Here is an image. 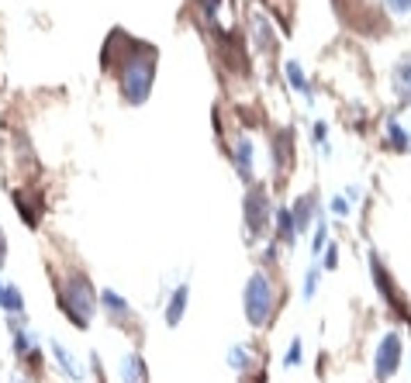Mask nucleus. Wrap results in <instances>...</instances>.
<instances>
[{"label": "nucleus", "instance_id": "cd10ccee", "mask_svg": "<svg viewBox=\"0 0 411 383\" xmlns=\"http://www.w3.org/2000/svg\"><path fill=\"white\" fill-rule=\"evenodd\" d=\"M384 7H387V14H394V17H408L411 14V0H384Z\"/></svg>", "mask_w": 411, "mask_h": 383}, {"label": "nucleus", "instance_id": "20e7f679", "mask_svg": "<svg viewBox=\"0 0 411 383\" xmlns=\"http://www.w3.org/2000/svg\"><path fill=\"white\" fill-rule=\"evenodd\" d=\"M273 225V197L263 184H249L245 197H242V228H245V242L249 245H259L263 235L270 231Z\"/></svg>", "mask_w": 411, "mask_h": 383}, {"label": "nucleus", "instance_id": "a878e982", "mask_svg": "<svg viewBox=\"0 0 411 383\" xmlns=\"http://www.w3.org/2000/svg\"><path fill=\"white\" fill-rule=\"evenodd\" d=\"M328 245V228H325V221L318 218V225H314V238H311V252H318L321 256V249Z\"/></svg>", "mask_w": 411, "mask_h": 383}, {"label": "nucleus", "instance_id": "5701e85b", "mask_svg": "<svg viewBox=\"0 0 411 383\" xmlns=\"http://www.w3.org/2000/svg\"><path fill=\"white\" fill-rule=\"evenodd\" d=\"M311 142L321 145L325 156H332V145H328V124H325V121H314V124H311Z\"/></svg>", "mask_w": 411, "mask_h": 383}, {"label": "nucleus", "instance_id": "f257e3e1", "mask_svg": "<svg viewBox=\"0 0 411 383\" xmlns=\"http://www.w3.org/2000/svg\"><path fill=\"white\" fill-rule=\"evenodd\" d=\"M101 63L104 70L114 76L118 97L128 107H142L149 100L152 87H156V63H159V52L149 42H138L128 31L114 28L107 35V42H104Z\"/></svg>", "mask_w": 411, "mask_h": 383}, {"label": "nucleus", "instance_id": "aec40b11", "mask_svg": "<svg viewBox=\"0 0 411 383\" xmlns=\"http://www.w3.org/2000/svg\"><path fill=\"white\" fill-rule=\"evenodd\" d=\"M14 207H17V218H21L28 228H35V225H38L42 211H38V204H35L31 197H24V190H14Z\"/></svg>", "mask_w": 411, "mask_h": 383}, {"label": "nucleus", "instance_id": "ddd939ff", "mask_svg": "<svg viewBox=\"0 0 411 383\" xmlns=\"http://www.w3.org/2000/svg\"><path fill=\"white\" fill-rule=\"evenodd\" d=\"M284 80H287V87L294 90V94H301L308 104H314V90H311V80L308 73H305V66L298 63V59H287L284 63Z\"/></svg>", "mask_w": 411, "mask_h": 383}, {"label": "nucleus", "instance_id": "2eb2a0df", "mask_svg": "<svg viewBox=\"0 0 411 383\" xmlns=\"http://www.w3.org/2000/svg\"><path fill=\"white\" fill-rule=\"evenodd\" d=\"M391 87L405 104H411V56H405L394 70H391Z\"/></svg>", "mask_w": 411, "mask_h": 383}, {"label": "nucleus", "instance_id": "412c9836", "mask_svg": "<svg viewBox=\"0 0 411 383\" xmlns=\"http://www.w3.org/2000/svg\"><path fill=\"white\" fill-rule=\"evenodd\" d=\"M228 366L239 370V373H249V370L256 366L252 349H249V345H232V349H228Z\"/></svg>", "mask_w": 411, "mask_h": 383}, {"label": "nucleus", "instance_id": "b1692460", "mask_svg": "<svg viewBox=\"0 0 411 383\" xmlns=\"http://www.w3.org/2000/svg\"><path fill=\"white\" fill-rule=\"evenodd\" d=\"M301 356H305V342H301V339H291V345H287V356H284V366H287V370L301 366Z\"/></svg>", "mask_w": 411, "mask_h": 383}, {"label": "nucleus", "instance_id": "39448f33", "mask_svg": "<svg viewBox=\"0 0 411 383\" xmlns=\"http://www.w3.org/2000/svg\"><path fill=\"white\" fill-rule=\"evenodd\" d=\"M401 352H405L401 335H398V332H387V335L380 339L377 352H373V377H377L380 383H387L394 373H398V366H401Z\"/></svg>", "mask_w": 411, "mask_h": 383}, {"label": "nucleus", "instance_id": "bb28decb", "mask_svg": "<svg viewBox=\"0 0 411 383\" xmlns=\"http://www.w3.org/2000/svg\"><path fill=\"white\" fill-rule=\"evenodd\" d=\"M335 266H339V245H335V242H328V245L321 249V270H328V273H332Z\"/></svg>", "mask_w": 411, "mask_h": 383}, {"label": "nucleus", "instance_id": "6ab92c4d", "mask_svg": "<svg viewBox=\"0 0 411 383\" xmlns=\"http://www.w3.org/2000/svg\"><path fill=\"white\" fill-rule=\"evenodd\" d=\"M384 142H387V149H391V152H408L411 135L405 131V124H401V121H387V124H384Z\"/></svg>", "mask_w": 411, "mask_h": 383}, {"label": "nucleus", "instance_id": "9b49d317", "mask_svg": "<svg viewBox=\"0 0 411 383\" xmlns=\"http://www.w3.org/2000/svg\"><path fill=\"white\" fill-rule=\"evenodd\" d=\"M187 304H191V287H187V284H180V287L170 293L166 307H163V321H166V328H177V325L184 321V314H187Z\"/></svg>", "mask_w": 411, "mask_h": 383}, {"label": "nucleus", "instance_id": "f8f14e48", "mask_svg": "<svg viewBox=\"0 0 411 383\" xmlns=\"http://www.w3.org/2000/svg\"><path fill=\"white\" fill-rule=\"evenodd\" d=\"M298 238H301V235H298V225H294L291 207H273V242L294 245Z\"/></svg>", "mask_w": 411, "mask_h": 383}, {"label": "nucleus", "instance_id": "4be33fe9", "mask_svg": "<svg viewBox=\"0 0 411 383\" xmlns=\"http://www.w3.org/2000/svg\"><path fill=\"white\" fill-rule=\"evenodd\" d=\"M318 284H321V270H318V266L305 270V280H301V297H305V300H314V293H318Z\"/></svg>", "mask_w": 411, "mask_h": 383}, {"label": "nucleus", "instance_id": "c756f323", "mask_svg": "<svg viewBox=\"0 0 411 383\" xmlns=\"http://www.w3.org/2000/svg\"><path fill=\"white\" fill-rule=\"evenodd\" d=\"M360 197H363V190H360L356 184H353V187H346V200H349V204H353V200H360Z\"/></svg>", "mask_w": 411, "mask_h": 383}, {"label": "nucleus", "instance_id": "4468645a", "mask_svg": "<svg viewBox=\"0 0 411 383\" xmlns=\"http://www.w3.org/2000/svg\"><path fill=\"white\" fill-rule=\"evenodd\" d=\"M118 377H121V383H145L149 380L145 359H142L138 352H124L121 363H118Z\"/></svg>", "mask_w": 411, "mask_h": 383}, {"label": "nucleus", "instance_id": "423d86ee", "mask_svg": "<svg viewBox=\"0 0 411 383\" xmlns=\"http://www.w3.org/2000/svg\"><path fill=\"white\" fill-rule=\"evenodd\" d=\"M370 273H373V284H377V290H380L384 304H387L394 314H408V300H405V293L398 290L394 277L387 273V266L380 263V256H377V252H370Z\"/></svg>", "mask_w": 411, "mask_h": 383}, {"label": "nucleus", "instance_id": "7ed1b4c3", "mask_svg": "<svg viewBox=\"0 0 411 383\" xmlns=\"http://www.w3.org/2000/svg\"><path fill=\"white\" fill-rule=\"evenodd\" d=\"M277 311H280V287H277V280L266 270H252L245 287H242V314H245L249 328H256V332L270 328Z\"/></svg>", "mask_w": 411, "mask_h": 383}, {"label": "nucleus", "instance_id": "0eeeda50", "mask_svg": "<svg viewBox=\"0 0 411 383\" xmlns=\"http://www.w3.org/2000/svg\"><path fill=\"white\" fill-rule=\"evenodd\" d=\"M97 304H101V314L114 328H128V325L135 321V307H131V300H128L121 290L104 287L101 293H97Z\"/></svg>", "mask_w": 411, "mask_h": 383}, {"label": "nucleus", "instance_id": "dca6fc26", "mask_svg": "<svg viewBox=\"0 0 411 383\" xmlns=\"http://www.w3.org/2000/svg\"><path fill=\"white\" fill-rule=\"evenodd\" d=\"M294 163V135L291 131H277L273 135V166L287 170Z\"/></svg>", "mask_w": 411, "mask_h": 383}, {"label": "nucleus", "instance_id": "393cba45", "mask_svg": "<svg viewBox=\"0 0 411 383\" xmlns=\"http://www.w3.org/2000/svg\"><path fill=\"white\" fill-rule=\"evenodd\" d=\"M349 207H353V204H349V200H346V193H335V197H332V200H328V211H332V214H335V218H349V214H353V211H349Z\"/></svg>", "mask_w": 411, "mask_h": 383}, {"label": "nucleus", "instance_id": "7c9ffc66", "mask_svg": "<svg viewBox=\"0 0 411 383\" xmlns=\"http://www.w3.org/2000/svg\"><path fill=\"white\" fill-rule=\"evenodd\" d=\"M0 314H3V311H0Z\"/></svg>", "mask_w": 411, "mask_h": 383}, {"label": "nucleus", "instance_id": "9d476101", "mask_svg": "<svg viewBox=\"0 0 411 383\" xmlns=\"http://www.w3.org/2000/svg\"><path fill=\"white\" fill-rule=\"evenodd\" d=\"M318 211H321V204H318V193H314V190L301 193V197L291 204V214H294L298 235H308L311 225H314V218H318Z\"/></svg>", "mask_w": 411, "mask_h": 383}, {"label": "nucleus", "instance_id": "f03ea898", "mask_svg": "<svg viewBox=\"0 0 411 383\" xmlns=\"http://www.w3.org/2000/svg\"><path fill=\"white\" fill-rule=\"evenodd\" d=\"M52 290H56V307H59V314H63L73 328L87 332V328L94 325L97 311H101V304H97V293H101V290L94 287L90 273L80 270V266H70V270H56V266H52Z\"/></svg>", "mask_w": 411, "mask_h": 383}, {"label": "nucleus", "instance_id": "6e6552de", "mask_svg": "<svg viewBox=\"0 0 411 383\" xmlns=\"http://www.w3.org/2000/svg\"><path fill=\"white\" fill-rule=\"evenodd\" d=\"M232 166L239 173V180L249 187L256 180V149H252V138L249 135H239L235 145H232Z\"/></svg>", "mask_w": 411, "mask_h": 383}, {"label": "nucleus", "instance_id": "1a4fd4ad", "mask_svg": "<svg viewBox=\"0 0 411 383\" xmlns=\"http://www.w3.org/2000/svg\"><path fill=\"white\" fill-rule=\"evenodd\" d=\"M49 352H52V359H56V366L70 377L73 383H80V380H87V366L73 356V349L66 345V342H59V339H52L49 342Z\"/></svg>", "mask_w": 411, "mask_h": 383}, {"label": "nucleus", "instance_id": "f3484780", "mask_svg": "<svg viewBox=\"0 0 411 383\" xmlns=\"http://www.w3.org/2000/svg\"><path fill=\"white\" fill-rule=\"evenodd\" d=\"M10 335H14V356L35 363L38 359V339H35V332H28V325H24V328H17Z\"/></svg>", "mask_w": 411, "mask_h": 383}, {"label": "nucleus", "instance_id": "c85d7f7f", "mask_svg": "<svg viewBox=\"0 0 411 383\" xmlns=\"http://www.w3.org/2000/svg\"><path fill=\"white\" fill-rule=\"evenodd\" d=\"M3 263H7V235L0 228V270H3Z\"/></svg>", "mask_w": 411, "mask_h": 383}, {"label": "nucleus", "instance_id": "a211bd4d", "mask_svg": "<svg viewBox=\"0 0 411 383\" xmlns=\"http://www.w3.org/2000/svg\"><path fill=\"white\" fill-rule=\"evenodd\" d=\"M0 311L3 314H24V293L17 284H3L0 280Z\"/></svg>", "mask_w": 411, "mask_h": 383}]
</instances>
